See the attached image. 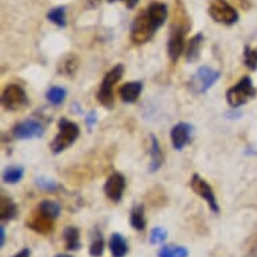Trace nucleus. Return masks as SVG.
Wrapping results in <instances>:
<instances>
[{"label": "nucleus", "instance_id": "4468645a", "mask_svg": "<svg viewBox=\"0 0 257 257\" xmlns=\"http://www.w3.org/2000/svg\"><path fill=\"white\" fill-rule=\"evenodd\" d=\"M148 15L151 17L154 25H155L156 29H159L162 26L165 25L166 19H167V15H169V9L165 3H159V2H155V3H151L150 7L147 9Z\"/></svg>", "mask_w": 257, "mask_h": 257}, {"label": "nucleus", "instance_id": "f257e3e1", "mask_svg": "<svg viewBox=\"0 0 257 257\" xmlns=\"http://www.w3.org/2000/svg\"><path fill=\"white\" fill-rule=\"evenodd\" d=\"M80 136V126L76 122L70 121L66 117H62L58 121V134L50 143L53 154H61L66 148L72 146Z\"/></svg>", "mask_w": 257, "mask_h": 257}, {"label": "nucleus", "instance_id": "c756f323", "mask_svg": "<svg viewBox=\"0 0 257 257\" xmlns=\"http://www.w3.org/2000/svg\"><path fill=\"white\" fill-rule=\"evenodd\" d=\"M104 249H105V241L101 236H98L97 238H94V241L89 246V254L93 257H100L102 256Z\"/></svg>", "mask_w": 257, "mask_h": 257}, {"label": "nucleus", "instance_id": "cd10ccee", "mask_svg": "<svg viewBox=\"0 0 257 257\" xmlns=\"http://www.w3.org/2000/svg\"><path fill=\"white\" fill-rule=\"evenodd\" d=\"M166 238H167V230L165 228H160V226H156L151 230L150 233V242L152 245H159L162 242H165Z\"/></svg>", "mask_w": 257, "mask_h": 257}, {"label": "nucleus", "instance_id": "473e14b6", "mask_svg": "<svg viewBox=\"0 0 257 257\" xmlns=\"http://www.w3.org/2000/svg\"><path fill=\"white\" fill-rule=\"evenodd\" d=\"M5 242H6V229L5 226L2 225V226H0V245H2V246H5Z\"/></svg>", "mask_w": 257, "mask_h": 257}, {"label": "nucleus", "instance_id": "412c9836", "mask_svg": "<svg viewBox=\"0 0 257 257\" xmlns=\"http://www.w3.org/2000/svg\"><path fill=\"white\" fill-rule=\"evenodd\" d=\"M78 63H80V61L77 58V55H65L58 65V72L61 74H65V76H73L77 72V69H78Z\"/></svg>", "mask_w": 257, "mask_h": 257}, {"label": "nucleus", "instance_id": "bb28decb", "mask_svg": "<svg viewBox=\"0 0 257 257\" xmlns=\"http://www.w3.org/2000/svg\"><path fill=\"white\" fill-rule=\"evenodd\" d=\"M35 183H37V186H38L39 189L45 190V191H49V193H54V191H57V190L59 189L58 183L47 177L37 178V179H35Z\"/></svg>", "mask_w": 257, "mask_h": 257}, {"label": "nucleus", "instance_id": "2eb2a0df", "mask_svg": "<svg viewBox=\"0 0 257 257\" xmlns=\"http://www.w3.org/2000/svg\"><path fill=\"white\" fill-rule=\"evenodd\" d=\"M150 156H151V162H150V171L156 173L158 170L163 165V152L160 148V144L156 139L155 135H151V147H150Z\"/></svg>", "mask_w": 257, "mask_h": 257}, {"label": "nucleus", "instance_id": "6e6552de", "mask_svg": "<svg viewBox=\"0 0 257 257\" xmlns=\"http://www.w3.org/2000/svg\"><path fill=\"white\" fill-rule=\"evenodd\" d=\"M190 187L193 189L195 194L199 195L201 198H203L207 202L209 207H210V210L215 214H218L219 213V206L218 202H217V198H215L214 191L210 187V185L207 183L203 178H201L198 174H194L193 178H191V181H190Z\"/></svg>", "mask_w": 257, "mask_h": 257}, {"label": "nucleus", "instance_id": "4be33fe9", "mask_svg": "<svg viewBox=\"0 0 257 257\" xmlns=\"http://www.w3.org/2000/svg\"><path fill=\"white\" fill-rule=\"evenodd\" d=\"M25 175V169L22 166H11L3 171V182L7 185H15L22 181Z\"/></svg>", "mask_w": 257, "mask_h": 257}, {"label": "nucleus", "instance_id": "dca6fc26", "mask_svg": "<svg viewBox=\"0 0 257 257\" xmlns=\"http://www.w3.org/2000/svg\"><path fill=\"white\" fill-rule=\"evenodd\" d=\"M109 249L113 257H124L128 253V244L124 236L120 233H113L109 238Z\"/></svg>", "mask_w": 257, "mask_h": 257}, {"label": "nucleus", "instance_id": "c9c22d12", "mask_svg": "<svg viewBox=\"0 0 257 257\" xmlns=\"http://www.w3.org/2000/svg\"><path fill=\"white\" fill-rule=\"evenodd\" d=\"M55 257H73V256H70V254H63L62 253V254H57Z\"/></svg>", "mask_w": 257, "mask_h": 257}, {"label": "nucleus", "instance_id": "c85d7f7f", "mask_svg": "<svg viewBox=\"0 0 257 257\" xmlns=\"http://www.w3.org/2000/svg\"><path fill=\"white\" fill-rule=\"evenodd\" d=\"M244 63L250 70L257 69V50H253L249 46H245L244 49Z\"/></svg>", "mask_w": 257, "mask_h": 257}, {"label": "nucleus", "instance_id": "6ab92c4d", "mask_svg": "<svg viewBox=\"0 0 257 257\" xmlns=\"http://www.w3.org/2000/svg\"><path fill=\"white\" fill-rule=\"evenodd\" d=\"M63 240H65V248L68 250H78L81 248L80 230L76 226H68L63 230Z\"/></svg>", "mask_w": 257, "mask_h": 257}, {"label": "nucleus", "instance_id": "f8f14e48", "mask_svg": "<svg viewBox=\"0 0 257 257\" xmlns=\"http://www.w3.org/2000/svg\"><path fill=\"white\" fill-rule=\"evenodd\" d=\"M26 225H27V228L33 229L34 232L39 233V234H49L54 230V219L43 215L38 210L33 213V215L27 219Z\"/></svg>", "mask_w": 257, "mask_h": 257}, {"label": "nucleus", "instance_id": "a211bd4d", "mask_svg": "<svg viewBox=\"0 0 257 257\" xmlns=\"http://www.w3.org/2000/svg\"><path fill=\"white\" fill-rule=\"evenodd\" d=\"M203 42V35L195 34L193 38L190 39L186 47V59L187 62H195L199 58V53H201V46Z\"/></svg>", "mask_w": 257, "mask_h": 257}, {"label": "nucleus", "instance_id": "a878e982", "mask_svg": "<svg viewBox=\"0 0 257 257\" xmlns=\"http://www.w3.org/2000/svg\"><path fill=\"white\" fill-rule=\"evenodd\" d=\"M47 19L58 27H65L66 26V7L59 6V7L51 9L47 14Z\"/></svg>", "mask_w": 257, "mask_h": 257}, {"label": "nucleus", "instance_id": "5701e85b", "mask_svg": "<svg viewBox=\"0 0 257 257\" xmlns=\"http://www.w3.org/2000/svg\"><path fill=\"white\" fill-rule=\"evenodd\" d=\"M158 257H189V250L179 245H166L159 249Z\"/></svg>", "mask_w": 257, "mask_h": 257}, {"label": "nucleus", "instance_id": "72a5a7b5", "mask_svg": "<svg viewBox=\"0 0 257 257\" xmlns=\"http://www.w3.org/2000/svg\"><path fill=\"white\" fill-rule=\"evenodd\" d=\"M30 254H31V253H30V249L25 248V249H22L19 253H17L14 257H30Z\"/></svg>", "mask_w": 257, "mask_h": 257}, {"label": "nucleus", "instance_id": "ddd939ff", "mask_svg": "<svg viewBox=\"0 0 257 257\" xmlns=\"http://www.w3.org/2000/svg\"><path fill=\"white\" fill-rule=\"evenodd\" d=\"M143 90V82L140 81H131V82H126L118 89V94L122 101L126 104H132L139 98L140 93Z\"/></svg>", "mask_w": 257, "mask_h": 257}, {"label": "nucleus", "instance_id": "f3484780", "mask_svg": "<svg viewBox=\"0 0 257 257\" xmlns=\"http://www.w3.org/2000/svg\"><path fill=\"white\" fill-rule=\"evenodd\" d=\"M18 206L13 199L6 195H2L0 198V218L2 221H11L17 217Z\"/></svg>", "mask_w": 257, "mask_h": 257}, {"label": "nucleus", "instance_id": "7ed1b4c3", "mask_svg": "<svg viewBox=\"0 0 257 257\" xmlns=\"http://www.w3.org/2000/svg\"><path fill=\"white\" fill-rule=\"evenodd\" d=\"M256 88L253 86L250 77H242L234 86L228 89L226 92V101L232 108H238L244 105L249 100L256 96Z\"/></svg>", "mask_w": 257, "mask_h": 257}, {"label": "nucleus", "instance_id": "20e7f679", "mask_svg": "<svg viewBox=\"0 0 257 257\" xmlns=\"http://www.w3.org/2000/svg\"><path fill=\"white\" fill-rule=\"evenodd\" d=\"M156 27L152 22L151 17L148 15L147 10L140 13L135 18V21L131 26V41L135 45H143L148 42L154 37L156 31Z\"/></svg>", "mask_w": 257, "mask_h": 257}, {"label": "nucleus", "instance_id": "f03ea898", "mask_svg": "<svg viewBox=\"0 0 257 257\" xmlns=\"http://www.w3.org/2000/svg\"><path fill=\"white\" fill-rule=\"evenodd\" d=\"M122 74H124V65H122V63H117V65L110 69L109 72L105 74V77L102 78V82L101 85H100V89H98L97 92V100L102 106H105L108 109H112V108H113V85L117 84L118 81L121 80Z\"/></svg>", "mask_w": 257, "mask_h": 257}, {"label": "nucleus", "instance_id": "1a4fd4ad", "mask_svg": "<svg viewBox=\"0 0 257 257\" xmlns=\"http://www.w3.org/2000/svg\"><path fill=\"white\" fill-rule=\"evenodd\" d=\"M43 134H45V126H43L42 122L35 120V118H27V120L18 122L13 130V136L19 140L41 138Z\"/></svg>", "mask_w": 257, "mask_h": 257}, {"label": "nucleus", "instance_id": "7c9ffc66", "mask_svg": "<svg viewBox=\"0 0 257 257\" xmlns=\"http://www.w3.org/2000/svg\"><path fill=\"white\" fill-rule=\"evenodd\" d=\"M85 121H86V125H88L89 128H92V126L97 122V112H96V110H90V112L86 114Z\"/></svg>", "mask_w": 257, "mask_h": 257}, {"label": "nucleus", "instance_id": "aec40b11", "mask_svg": "<svg viewBox=\"0 0 257 257\" xmlns=\"http://www.w3.org/2000/svg\"><path fill=\"white\" fill-rule=\"evenodd\" d=\"M130 222H131V226L135 230H144L146 229V225H147V221H146V214H144V206L143 205H135L132 207L131 215H130Z\"/></svg>", "mask_w": 257, "mask_h": 257}, {"label": "nucleus", "instance_id": "2f4dec72", "mask_svg": "<svg viewBox=\"0 0 257 257\" xmlns=\"http://www.w3.org/2000/svg\"><path fill=\"white\" fill-rule=\"evenodd\" d=\"M108 2L112 3V2H114V0H108ZM121 2L126 6V7H128V9H134V7L138 5V2H139V0H121Z\"/></svg>", "mask_w": 257, "mask_h": 257}, {"label": "nucleus", "instance_id": "423d86ee", "mask_svg": "<svg viewBox=\"0 0 257 257\" xmlns=\"http://www.w3.org/2000/svg\"><path fill=\"white\" fill-rule=\"evenodd\" d=\"M219 77L221 74L218 70H214L209 66H201L194 73V76L191 77L189 86L195 94H202V93L207 92L219 80Z\"/></svg>", "mask_w": 257, "mask_h": 257}, {"label": "nucleus", "instance_id": "0eeeda50", "mask_svg": "<svg viewBox=\"0 0 257 257\" xmlns=\"http://www.w3.org/2000/svg\"><path fill=\"white\" fill-rule=\"evenodd\" d=\"M209 15L213 21L225 26H232L238 22V13L226 0H211L209 6Z\"/></svg>", "mask_w": 257, "mask_h": 257}, {"label": "nucleus", "instance_id": "f704fd0d", "mask_svg": "<svg viewBox=\"0 0 257 257\" xmlns=\"http://www.w3.org/2000/svg\"><path fill=\"white\" fill-rule=\"evenodd\" d=\"M246 257H257V245H254V248H252L249 250L248 256Z\"/></svg>", "mask_w": 257, "mask_h": 257}, {"label": "nucleus", "instance_id": "b1692460", "mask_svg": "<svg viewBox=\"0 0 257 257\" xmlns=\"http://www.w3.org/2000/svg\"><path fill=\"white\" fill-rule=\"evenodd\" d=\"M38 211H41L43 215H46L49 218L55 219L61 213V205L55 201H42V202L38 205Z\"/></svg>", "mask_w": 257, "mask_h": 257}, {"label": "nucleus", "instance_id": "9d476101", "mask_svg": "<svg viewBox=\"0 0 257 257\" xmlns=\"http://www.w3.org/2000/svg\"><path fill=\"white\" fill-rule=\"evenodd\" d=\"M125 190V178L120 173L110 174L104 185V193L112 202H120Z\"/></svg>", "mask_w": 257, "mask_h": 257}, {"label": "nucleus", "instance_id": "39448f33", "mask_svg": "<svg viewBox=\"0 0 257 257\" xmlns=\"http://www.w3.org/2000/svg\"><path fill=\"white\" fill-rule=\"evenodd\" d=\"M29 102L27 93L21 85H9L2 93V105L6 110H11V112L21 110L29 105Z\"/></svg>", "mask_w": 257, "mask_h": 257}, {"label": "nucleus", "instance_id": "393cba45", "mask_svg": "<svg viewBox=\"0 0 257 257\" xmlns=\"http://www.w3.org/2000/svg\"><path fill=\"white\" fill-rule=\"evenodd\" d=\"M46 98L51 105H61L66 98V89L62 86H51L46 92Z\"/></svg>", "mask_w": 257, "mask_h": 257}, {"label": "nucleus", "instance_id": "9b49d317", "mask_svg": "<svg viewBox=\"0 0 257 257\" xmlns=\"http://www.w3.org/2000/svg\"><path fill=\"white\" fill-rule=\"evenodd\" d=\"M191 132H193V126L190 125L189 122L181 121L173 126L171 142L177 151H182L189 144L190 139H191Z\"/></svg>", "mask_w": 257, "mask_h": 257}]
</instances>
